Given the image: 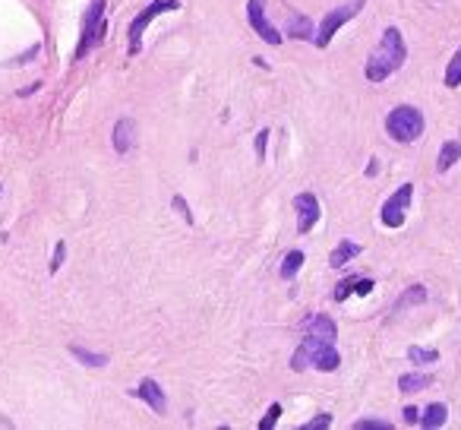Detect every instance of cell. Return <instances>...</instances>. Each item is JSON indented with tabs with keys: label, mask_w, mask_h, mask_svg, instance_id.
Wrapping results in <instances>:
<instances>
[{
	"label": "cell",
	"mask_w": 461,
	"mask_h": 430,
	"mask_svg": "<svg viewBox=\"0 0 461 430\" xmlns=\"http://www.w3.org/2000/svg\"><path fill=\"white\" fill-rule=\"evenodd\" d=\"M174 206H177V209H180V215H184V218H187V222H193V215H190V209H187V203H184V200H180V196H174Z\"/></svg>",
	"instance_id": "f546056e"
},
{
	"label": "cell",
	"mask_w": 461,
	"mask_h": 430,
	"mask_svg": "<svg viewBox=\"0 0 461 430\" xmlns=\"http://www.w3.org/2000/svg\"><path fill=\"white\" fill-rule=\"evenodd\" d=\"M405 424H420V411L417 408H405Z\"/></svg>",
	"instance_id": "f1b7e54d"
},
{
	"label": "cell",
	"mask_w": 461,
	"mask_h": 430,
	"mask_svg": "<svg viewBox=\"0 0 461 430\" xmlns=\"http://www.w3.org/2000/svg\"><path fill=\"white\" fill-rule=\"evenodd\" d=\"M304 329L310 335H319V339H326V342H335V335H338L335 323L326 317V313H313V317L304 323Z\"/></svg>",
	"instance_id": "30bf717a"
},
{
	"label": "cell",
	"mask_w": 461,
	"mask_h": 430,
	"mask_svg": "<svg viewBox=\"0 0 461 430\" xmlns=\"http://www.w3.org/2000/svg\"><path fill=\"white\" fill-rule=\"evenodd\" d=\"M288 35L291 39H313V26L306 16H291L288 23Z\"/></svg>",
	"instance_id": "e0dca14e"
},
{
	"label": "cell",
	"mask_w": 461,
	"mask_h": 430,
	"mask_svg": "<svg viewBox=\"0 0 461 430\" xmlns=\"http://www.w3.org/2000/svg\"><path fill=\"white\" fill-rule=\"evenodd\" d=\"M70 354L83 361L86 367H101V364H108L105 354H92V352H86V348H79V345H70Z\"/></svg>",
	"instance_id": "ffe728a7"
},
{
	"label": "cell",
	"mask_w": 461,
	"mask_h": 430,
	"mask_svg": "<svg viewBox=\"0 0 461 430\" xmlns=\"http://www.w3.org/2000/svg\"><path fill=\"white\" fill-rule=\"evenodd\" d=\"M445 86H449V89H458V86H461V48L455 51V57L449 61V70H445Z\"/></svg>",
	"instance_id": "d6986e66"
},
{
	"label": "cell",
	"mask_w": 461,
	"mask_h": 430,
	"mask_svg": "<svg viewBox=\"0 0 461 430\" xmlns=\"http://www.w3.org/2000/svg\"><path fill=\"white\" fill-rule=\"evenodd\" d=\"M101 10H105V0H95V4L89 6V16H86V26H83V41H79L76 54H73L76 61L89 54V48L101 39Z\"/></svg>",
	"instance_id": "52a82bcc"
},
{
	"label": "cell",
	"mask_w": 461,
	"mask_h": 430,
	"mask_svg": "<svg viewBox=\"0 0 461 430\" xmlns=\"http://www.w3.org/2000/svg\"><path fill=\"white\" fill-rule=\"evenodd\" d=\"M139 396H143L145 402L152 405V411H155V414H165V408H167V399H165L162 386H158L155 380H143V383H139Z\"/></svg>",
	"instance_id": "8fae6325"
},
{
	"label": "cell",
	"mask_w": 461,
	"mask_h": 430,
	"mask_svg": "<svg viewBox=\"0 0 461 430\" xmlns=\"http://www.w3.org/2000/svg\"><path fill=\"white\" fill-rule=\"evenodd\" d=\"M300 266H304V253L291 250L288 257H284V263H281V279H294V275L300 272Z\"/></svg>",
	"instance_id": "ac0fdd59"
},
{
	"label": "cell",
	"mask_w": 461,
	"mask_h": 430,
	"mask_svg": "<svg viewBox=\"0 0 461 430\" xmlns=\"http://www.w3.org/2000/svg\"><path fill=\"white\" fill-rule=\"evenodd\" d=\"M408 358H411L414 364H436L439 361V352H433V348H408Z\"/></svg>",
	"instance_id": "7402d4cb"
},
{
	"label": "cell",
	"mask_w": 461,
	"mask_h": 430,
	"mask_svg": "<svg viewBox=\"0 0 461 430\" xmlns=\"http://www.w3.org/2000/svg\"><path fill=\"white\" fill-rule=\"evenodd\" d=\"M363 6V0H354V4H348V6H338V10H332L328 16L323 19V26H319V32L313 35V41H316V48H326L328 41H332V35L338 32L341 26L348 23V19H354L357 16V10Z\"/></svg>",
	"instance_id": "277c9868"
},
{
	"label": "cell",
	"mask_w": 461,
	"mask_h": 430,
	"mask_svg": "<svg viewBox=\"0 0 461 430\" xmlns=\"http://www.w3.org/2000/svg\"><path fill=\"white\" fill-rule=\"evenodd\" d=\"M408 61V48H405V39H401V32L395 26H389L383 32V39H379L376 51L370 54L367 61V79L370 83H383V79H389L395 70H401Z\"/></svg>",
	"instance_id": "6da1fadb"
},
{
	"label": "cell",
	"mask_w": 461,
	"mask_h": 430,
	"mask_svg": "<svg viewBox=\"0 0 461 430\" xmlns=\"http://www.w3.org/2000/svg\"><path fill=\"white\" fill-rule=\"evenodd\" d=\"M63 253H67V244H57L54 247V260H51V272H57V269H61V263H63Z\"/></svg>",
	"instance_id": "484cf974"
},
{
	"label": "cell",
	"mask_w": 461,
	"mask_h": 430,
	"mask_svg": "<svg viewBox=\"0 0 461 430\" xmlns=\"http://www.w3.org/2000/svg\"><path fill=\"white\" fill-rule=\"evenodd\" d=\"M133 133H136V123L130 118H123V121L114 123V149L120 152V155L133 149Z\"/></svg>",
	"instance_id": "7c38bea8"
},
{
	"label": "cell",
	"mask_w": 461,
	"mask_h": 430,
	"mask_svg": "<svg viewBox=\"0 0 461 430\" xmlns=\"http://www.w3.org/2000/svg\"><path fill=\"white\" fill-rule=\"evenodd\" d=\"M269 136H272L269 130H262V133L256 136V155H259V158H266V143H269Z\"/></svg>",
	"instance_id": "4316f807"
},
{
	"label": "cell",
	"mask_w": 461,
	"mask_h": 430,
	"mask_svg": "<svg viewBox=\"0 0 461 430\" xmlns=\"http://www.w3.org/2000/svg\"><path fill=\"white\" fill-rule=\"evenodd\" d=\"M357 282L361 279H345L338 288H335V301H345V297L351 295V288H357Z\"/></svg>",
	"instance_id": "603a6c76"
},
{
	"label": "cell",
	"mask_w": 461,
	"mask_h": 430,
	"mask_svg": "<svg viewBox=\"0 0 461 430\" xmlns=\"http://www.w3.org/2000/svg\"><path fill=\"white\" fill-rule=\"evenodd\" d=\"M354 291H357V295H370V291H373V282H370V279H361Z\"/></svg>",
	"instance_id": "4dcf8cb0"
},
{
	"label": "cell",
	"mask_w": 461,
	"mask_h": 430,
	"mask_svg": "<svg viewBox=\"0 0 461 430\" xmlns=\"http://www.w3.org/2000/svg\"><path fill=\"white\" fill-rule=\"evenodd\" d=\"M445 418H449V408H445L442 402H433L423 411V418H420V424L427 427V430H436V427H442L445 424Z\"/></svg>",
	"instance_id": "9a60e30c"
},
{
	"label": "cell",
	"mask_w": 461,
	"mask_h": 430,
	"mask_svg": "<svg viewBox=\"0 0 461 430\" xmlns=\"http://www.w3.org/2000/svg\"><path fill=\"white\" fill-rule=\"evenodd\" d=\"M247 19H250V29H253L256 35H259L262 41H266V45H281L284 35L278 32V29L266 19V10H262V0H250V4H247Z\"/></svg>",
	"instance_id": "8992f818"
},
{
	"label": "cell",
	"mask_w": 461,
	"mask_h": 430,
	"mask_svg": "<svg viewBox=\"0 0 461 430\" xmlns=\"http://www.w3.org/2000/svg\"><path fill=\"white\" fill-rule=\"evenodd\" d=\"M423 301H427V288H423V285H414L405 297H401L398 304H395V310H405V307H411V304H423Z\"/></svg>",
	"instance_id": "44dd1931"
},
{
	"label": "cell",
	"mask_w": 461,
	"mask_h": 430,
	"mask_svg": "<svg viewBox=\"0 0 461 430\" xmlns=\"http://www.w3.org/2000/svg\"><path fill=\"white\" fill-rule=\"evenodd\" d=\"M354 257H361V244H354V240H341V244L332 250V257H328V266L341 269L348 260H354Z\"/></svg>",
	"instance_id": "4fadbf2b"
},
{
	"label": "cell",
	"mask_w": 461,
	"mask_h": 430,
	"mask_svg": "<svg viewBox=\"0 0 461 430\" xmlns=\"http://www.w3.org/2000/svg\"><path fill=\"white\" fill-rule=\"evenodd\" d=\"M430 383H433V377L430 374H405L398 380V389L401 392H420V389H427Z\"/></svg>",
	"instance_id": "2e32d148"
},
{
	"label": "cell",
	"mask_w": 461,
	"mask_h": 430,
	"mask_svg": "<svg viewBox=\"0 0 461 430\" xmlns=\"http://www.w3.org/2000/svg\"><path fill=\"white\" fill-rule=\"evenodd\" d=\"M278 418H281V408H278V405H272V408H269V411H266V418L259 421V430H269V427H272Z\"/></svg>",
	"instance_id": "cb8c5ba5"
},
{
	"label": "cell",
	"mask_w": 461,
	"mask_h": 430,
	"mask_svg": "<svg viewBox=\"0 0 461 430\" xmlns=\"http://www.w3.org/2000/svg\"><path fill=\"white\" fill-rule=\"evenodd\" d=\"M294 209H297V231H300V235H306V231L319 222V215H323V213H319V200L313 193L294 196Z\"/></svg>",
	"instance_id": "ba28073f"
},
{
	"label": "cell",
	"mask_w": 461,
	"mask_h": 430,
	"mask_svg": "<svg viewBox=\"0 0 461 430\" xmlns=\"http://www.w3.org/2000/svg\"><path fill=\"white\" fill-rule=\"evenodd\" d=\"M354 427H357V430H373V427H376V430H392L389 421H357Z\"/></svg>",
	"instance_id": "d4e9b609"
},
{
	"label": "cell",
	"mask_w": 461,
	"mask_h": 430,
	"mask_svg": "<svg viewBox=\"0 0 461 430\" xmlns=\"http://www.w3.org/2000/svg\"><path fill=\"white\" fill-rule=\"evenodd\" d=\"M458 158H461V143H455V140L442 143V149H439V158H436V171L445 174L452 165L458 162Z\"/></svg>",
	"instance_id": "5bb4252c"
},
{
	"label": "cell",
	"mask_w": 461,
	"mask_h": 430,
	"mask_svg": "<svg viewBox=\"0 0 461 430\" xmlns=\"http://www.w3.org/2000/svg\"><path fill=\"white\" fill-rule=\"evenodd\" d=\"M411 200H414V184H401L398 190L383 203V225L385 228H401V225H405Z\"/></svg>",
	"instance_id": "3957f363"
},
{
	"label": "cell",
	"mask_w": 461,
	"mask_h": 430,
	"mask_svg": "<svg viewBox=\"0 0 461 430\" xmlns=\"http://www.w3.org/2000/svg\"><path fill=\"white\" fill-rule=\"evenodd\" d=\"M328 345L326 339H319V335H310L306 332V339L300 342V348L294 352V358H291V370H306V367H313V361H316V354H319V348Z\"/></svg>",
	"instance_id": "9c48e42d"
},
{
	"label": "cell",
	"mask_w": 461,
	"mask_h": 430,
	"mask_svg": "<svg viewBox=\"0 0 461 430\" xmlns=\"http://www.w3.org/2000/svg\"><path fill=\"white\" fill-rule=\"evenodd\" d=\"M423 114H420V108H414V105H398L395 111H389V118H385V130H389V136L395 143H414V140H420V133H423Z\"/></svg>",
	"instance_id": "7a4b0ae2"
},
{
	"label": "cell",
	"mask_w": 461,
	"mask_h": 430,
	"mask_svg": "<svg viewBox=\"0 0 461 430\" xmlns=\"http://www.w3.org/2000/svg\"><path fill=\"white\" fill-rule=\"evenodd\" d=\"M332 424V414H319V418H313L310 424H304L306 430H316V427H328Z\"/></svg>",
	"instance_id": "83f0119b"
},
{
	"label": "cell",
	"mask_w": 461,
	"mask_h": 430,
	"mask_svg": "<svg viewBox=\"0 0 461 430\" xmlns=\"http://www.w3.org/2000/svg\"><path fill=\"white\" fill-rule=\"evenodd\" d=\"M171 10H180L177 0H152V4L145 6L143 13H139L133 23H130V45H133V51L139 48V39H143L145 26H149L155 16H162V13H171Z\"/></svg>",
	"instance_id": "5b68a950"
}]
</instances>
